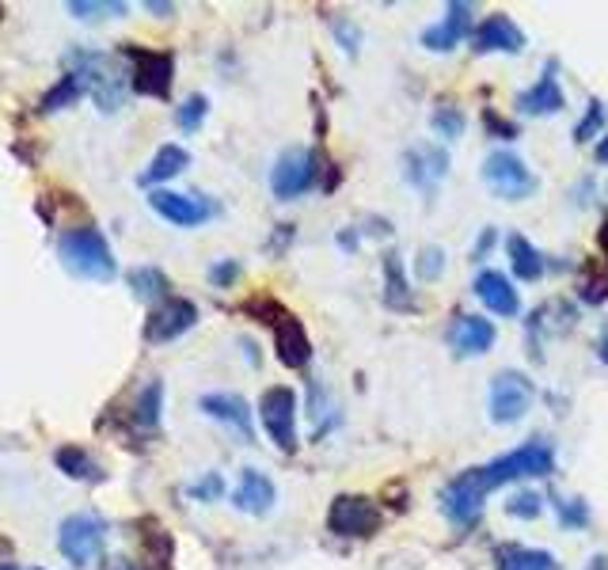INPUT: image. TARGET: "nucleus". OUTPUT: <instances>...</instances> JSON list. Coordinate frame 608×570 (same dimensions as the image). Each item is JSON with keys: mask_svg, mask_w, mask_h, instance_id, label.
Here are the masks:
<instances>
[{"mask_svg": "<svg viewBox=\"0 0 608 570\" xmlns=\"http://www.w3.org/2000/svg\"><path fill=\"white\" fill-rule=\"evenodd\" d=\"M551 468H556V449L543 438H532L524 445L510 449V453H502L499 461H487L453 475V480L441 487L438 505L453 529H472L483 518L487 494L518 480H543V475H551Z\"/></svg>", "mask_w": 608, "mask_h": 570, "instance_id": "f257e3e1", "label": "nucleus"}, {"mask_svg": "<svg viewBox=\"0 0 608 570\" xmlns=\"http://www.w3.org/2000/svg\"><path fill=\"white\" fill-rule=\"evenodd\" d=\"M58 259L72 274V278L85 282H115L118 278V263L110 252L107 236L96 225H77L66 228L58 236Z\"/></svg>", "mask_w": 608, "mask_h": 570, "instance_id": "f03ea898", "label": "nucleus"}, {"mask_svg": "<svg viewBox=\"0 0 608 570\" xmlns=\"http://www.w3.org/2000/svg\"><path fill=\"white\" fill-rule=\"evenodd\" d=\"M483 183L487 190H491L494 198L502 202H524L537 195V176H532V168L521 160L518 153L510 149H494L491 156L483 160Z\"/></svg>", "mask_w": 608, "mask_h": 570, "instance_id": "7ed1b4c3", "label": "nucleus"}, {"mask_svg": "<svg viewBox=\"0 0 608 570\" xmlns=\"http://www.w3.org/2000/svg\"><path fill=\"white\" fill-rule=\"evenodd\" d=\"M532 403H537V384L521 370H502L491 381V392H487V411H491V422H499V426L521 422L532 411Z\"/></svg>", "mask_w": 608, "mask_h": 570, "instance_id": "20e7f679", "label": "nucleus"}, {"mask_svg": "<svg viewBox=\"0 0 608 570\" xmlns=\"http://www.w3.org/2000/svg\"><path fill=\"white\" fill-rule=\"evenodd\" d=\"M58 548L72 567H91L107 548V521L99 513H72L58 529Z\"/></svg>", "mask_w": 608, "mask_h": 570, "instance_id": "39448f33", "label": "nucleus"}, {"mask_svg": "<svg viewBox=\"0 0 608 570\" xmlns=\"http://www.w3.org/2000/svg\"><path fill=\"white\" fill-rule=\"evenodd\" d=\"M320 153H308V149H285L271 168V190L274 198L282 202H293L301 195H308L312 187H324L320 183Z\"/></svg>", "mask_w": 608, "mask_h": 570, "instance_id": "423d86ee", "label": "nucleus"}, {"mask_svg": "<svg viewBox=\"0 0 608 570\" xmlns=\"http://www.w3.org/2000/svg\"><path fill=\"white\" fill-rule=\"evenodd\" d=\"M259 419L263 430L282 453H297V392L285 389V384H274V389L263 392L259 400Z\"/></svg>", "mask_w": 608, "mask_h": 570, "instance_id": "0eeeda50", "label": "nucleus"}, {"mask_svg": "<svg viewBox=\"0 0 608 570\" xmlns=\"http://www.w3.org/2000/svg\"><path fill=\"white\" fill-rule=\"evenodd\" d=\"M327 529L343 540H365L381 529V505L370 494H339L327 510Z\"/></svg>", "mask_w": 608, "mask_h": 570, "instance_id": "6e6552de", "label": "nucleus"}, {"mask_svg": "<svg viewBox=\"0 0 608 570\" xmlns=\"http://www.w3.org/2000/svg\"><path fill=\"white\" fill-rule=\"evenodd\" d=\"M122 58L130 61V85L141 96H156V99H168L171 80H175V61L171 53L160 50H145V46H126Z\"/></svg>", "mask_w": 608, "mask_h": 570, "instance_id": "1a4fd4ad", "label": "nucleus"}, {"mask_svg": "<svg viewBox=\"0 0 608 570\" xmlns=\"http://www.w3.org/2000/svg\"><path fill=\"white\" fill-rule=\"evenodd\" d=\"M149 206L175 228H198L217 217V202L206 195H179V190H153Z\"/></svg>", "mask_w": 608, "mask_h": 570, "instance_id": "9d476101", "label": "nucleus"}, {"mask_svg": "<svg viewBox=\"0 0 608 570\" xmlns=\"http://www.w3.org/2000/svg\"><path fill=\"white\" fill-rule=\"evenodd\" d=\"M77 61L85 69H77V77L85 80V91H91V99L99 104V110H118L126 99V80L118 69H110V61L104 53H77Z\"/></svg>", "mask_w": 608, "mask_h": 570, "instance_id": "9b49d317", "label": "nucleus"}, {"mask_svg": "<svg viewBox=\"0 0 608 570\" xmlns=\"http://www.w3.org/2000/svg\"><path fill=\"white\" fill-rule=\"evenodd\" d=\"M198 324V308L187 297H168L164 305H156L145 320V343H171V338L187 335Z\"/></svg>", "mask_w": 608, "mask_h": 570, "instance_id": "f8f14e48", "label": "nucleus"}, {"mask_svg": "<svg viewBox=\"0 0 608 570\" xmlns=\"http://www.w3.org/2000/svg\"><path fill=\"white\" fill-rule=\"evenodd\" d=\"M563 107H567V91L559 85V61H548L537 77V85L524 88L518 96V110L524 118H548V115H559Z\"/></svg>", "mask_w": 608, "mask_h": 570, "instance_id": "ddd939ff", "label": "nucleus"}, {"mask_svg": "<svg viewBox=\"0 0 608 570\" xmlns=\"http://www.w3.org/2000/svg\"><path fill=\"white\" fill-rule=\"evenodd\" d=\"M494 338H499V331L487 316H472V312H464V316H457L453 324L445 331V343L449 351L457 357H479L487 354L494 346Z\"/></svg>", "mask_w": 608, "mask_h": 570, "instance_id": "4468645a", "label": "nucleus"}, {"mask_svg": "<svg viewBox=\"0 0 608 570\" xmlns=\"http://www.w3.org/2000/svg\"><path fill=\"white\" fill-rule=\"evenodd\" d=\"M472 12H475V8L468 4V0H453V4L445 8V20L426 27V31L419 35V42L426 46V50H434V53L457 50V46L464 42V35L472 31Z\"/></svg>", "mask_w": 608, "mask_h": 570, "instance_id": "2eb2a0df", "label": "nucleus"}, {"mask_svg": "<svg viewBox=\"0 0 608 570\" xmlns=\"http://www.w3.org/2000/svg\"><path fill=\"white\" fill-rule=\"evenodd\" d=\"M403 176L411 187H419L422 195H434L438 183L449 176V153L441 145H419L403 156Z\"/></svg>", "mask_w": 608, "mask_h": 570, "instance_id": "dca6fc26", "label": "nucleus"}, {"mask_svg": "<svg viewBox=\"0 0 608 570\" xmlns=\"http://www.w3.org/2000/svg\"><path fill=\"white\" fill-rule=\"evenodd\" d=\"M472 50L475 53H521L524 50V31L513 23V16L494 12L472 31Z\"/></svg>", "mask_w": 608, "mask_h": 570, "instance_id": "f3484780", "label": "nucleus"}, {"mask_svg": "<svg viewBox=\"0 0 608 570\" xmlns=\"http://www.w3.org/2000/svg\"><path fill=\"white\" fill-rule=\"evenodd\" d=\"M475 297H479V305H483L487 312H494V316H502V320H510V316H518L521 312V297H518V289H513V282L506 278L502 271H479L475 274Z\"/></svg>", "mask_w": 608, "mask_h": 570, "instance_id": "a211bd4d", "label": "nucleus"}, {"mask_svg": "<svg viewBox=\"0 0 608 570\" xmlns=\"http://www.w3.org/2000/svg\"><path fill=\"white\" fill-rule=\"evenodd\" d=\"M233 502H236L239 513L263 518V513H271L274 502H278V487H274L271 475L259 472V468H244V472H239L236 491H233Z\"/></svg>", "mask_w": 608, "mask_h": 570, "instance_id": "6ab92c4d", "label": "nucleus"}, {"mask_svg": "<svg viewBox=\"0 0 608 570\" xmlns=\"http://www.w3.org/2000/svg\"><path fill=\"white\" fill-rule=\"evenodd\" d=\"M198 407L206 411L209 419H217V422H225V426H233L244 441H255L252 407H247L244 395H236V392H206L198 400Z\"/></svg>", "mask_w": 608, "mask_h": 570, "instance_id": "aec40b11", "label": "nucleus"}, {"mask_svg": "<svg viewBox=\"0 0 608 570\" xmlns=\"http://www.w3.org/2000/svg\"><path fill=\"white\" fill-rule=\"evenodd\" d=\"M274 346H278V362L285 370H304L312 362V343H308V331L297 316H285L274 324Z\"/></svg>", "mask_w": 608, "mask_h": 570, "instance_id": "412c9836", "label": "nucleus"}, {"mask_svg": "<svg viewBox=\"0 0 608 570\" xmlns=\"http://www.w3.org/2000/svg\"><path fill=\"white\" fill-rule=\"evenodd\" d=\"M494 570H559V559L543 548L502 544L494 551Z\"/></svg>", "mask_w": 608, "mask_h": 570, "instance_id": "4be33fe9", "label": "nucleus"}, {"mask_svg": "<svg viewBox=\"0 0 608 570\" xmlns=\"http://www.w3.org/2000/svg\"><path fill=\"white\" fill-rule=\"evenodd\" d=\"M384 301H389V308L395 312H414V293L408 285V274H403V259L400 252H384Z\"/></svg>", "mask_w": 608, "mask_h": 570, "instance_id": "5701e85b", "label": "nucleus"}, {"mask_svg": "<svg viewBox=\"0 0 608 570\" xmlns=\"http://www.w3.org/2000/svg\"><path fill=\"white\" fill-rule=\"evenodd\" d=\"M190 164V153L183 149V145H160V153L153 156L149 160V168L137 176V183L141 187H156V183H168V179H175L179 176L183 168Z\"/></svg>", "mask_w": 608, "mask_h": 570, "instance_id": "b1692460", "label": "nucleus"}, {"mask_svg": "<svg viewBox=\"0 0 608 570\" xmlns=\"http://www.w3.org/2000/svg\"><path fill=\"white\" fill-rule=\"evenodd\" d=\"M506 252H510V266L521 282H540L543 271H548V263H543V255L537 252V244H532L529 236L513 233L510 240H506Z\"/></svg>", "mask_w": 608, "mask_h": 570, "instance_id": "393cba45", "label": "nucleus"}, {"mask_svg": "<svg viewBox=\"0 0 608 570\" xmlns=\"http://www.w3.org/2000/svg\"><path fill=\"white\" fill-rule=\"evenodd\" d=\"M130 289L137 293L141 301H153V305H164V301L171 297V285L164 278V271H156V266H137L130 271Z\"/></svg>", "mask_w": 608, "mask_h": 570, "instance_id": "a878e982", "label": "nucleus"}, {"mask_svg": "<svg viewBox=\"0 0 608 570\" xmlns=\"http://www.w3.org/2000/svg\"><path fill=\"white\" fill-rule=\"evenodd\" d=\"M53 461H58V468L69 480H99V464L91 461V453H85L80 445H61L58 453H53Z\"/></svg>", "mask_w": 608, "mask_h": 570, "instance_id": "bb28decb", "label": "nucleus"}, {"mask_svg": "<svg viewBox=\"0 0 608 570\" xmlns=\"http://www.w3.org/2000/svg\"><path fill=\"white\" fill-rule=\"evenodd\" d=\"M160 407H164V384L160 381L145 384L141 395H137V403H134V422L141 430H156L160 426Z\"/></svg>", "mask_w": 608, "mask_h": 570, "instance_id": "cd10ccee", "label": "nucleus"}, {"mask_svg": "<svg viewBox=\"0 0 608 570\" xmlns=\"http://www.w3.org/2000/svg\"><path fill=\"white\" fill-rule=\"evenodd\" d=\"M430 126H434L438 137H445V141H457V137L464 134L468 118H464V110H460L457 104H441V107H434V115H430Z\"/></svg>", "mask_w": 608, "mask_h": 570, "instance_id": "c85d7f7f", "label": "nucleus"}, {"mask_svg": "<svg viewBox=\"0 0 608 570\" xmlns=\"http://www.w3.org/2000/svg\"><path fill=\"white\" fill-rule=\"evenodd\" d=\"M206 115H209V99L202 96V91H195V96H187L183 99V107L175 110V126H179L183 134H195V130H202Z\"/></svg>", "mask_w": 608, "mask_h": 570, "instance_id": "c756f323", "label": "nucleus"}, {"mask_svg": "<svg viewBox=\"0 0 608 570\" xmlns=\"http://www.w3.org/2000/svg\"><path fill=\"white\" fill-rule=\"evenodd\" d=\"M605 122H608V107L601 104V99H589L586 115L578 118V126H575V141L586 145V141H594V137H601Z\"/></svg>", "mask_w": 608, "mask_h": 570, "instance_id": "7c9ffc66", "label": "nucleus"}, {"mask_svg": "<svg viewBox=\"0 0 608 570\" xmlns=\"http://www.w3.org/2000/svg\"><path fill=\"white\" fill-rule=\"evenodd\" d=\"M308 419L316 422V426H312V434H327L331 426H339V415H335V403L327 400L324 395V389H312V395H308Z\"/></svg>", "mask_w": 608, "mask_h": 570, "instance_id": "2f4dec72", "label": "nucleus"}, {"mask_svg": "<svg viewBox=\"0 0 608 570\" xmlns=\"http://www.w3.org/2000/svg\"><path fill=\"white\" fill-rule=\"evenodd\" d=\"M80 96H85V80H80L77 72H69V77H61V85L42 99V110H61V107L77 104Z\"/></svg>", "mask_w": 608, "mask_h": 570, "instance_id": "473e14b6", "label": "nucleus"}, {"mask_svg": "<svg viewBox=\"0 0 608 570\" xmlns=\"http://www.w3.org/2000/svg\"><path fill=\"white\" fill-rule=\"evenodd\" d=\"M556 518L567 532L589 525V505L586 499H556Z\"/></svg>", "mask_w": 608, "mask_h": 570, "instance_id": "72a5a7b5", "label": "nucleus"}, {"mask_svg": "<svg viewBox=\"0 0 608 570\" xmlns=\"http://www.w3.org/2000/svg\"><path fill=\"white\" fill-rule=\"evenodd\" d=\"M578 297H582L586 305H605V301H608V271L586 266V278H582V289H578Z\"/></svg>", "mask_w": 608, "mask_h": 570, "instance_id": "f704fd0d", "label": "nucleus"}, {"mask_svg": "<svg viewBox=\"0 0 608 570\" xmlns=\"http://www.w3.org/2000/svg\"><path fill=\"white\" fill-rule=\"evenodd\" d=\"M69 12L77 16V20H107V16H126V4H118V0H110V4H91V0H72Z\"/></svg>", "mask_w": 608, "mask_h": 570, "instance_id": "c9c22d12", "label": "nucleus"}, {"mask_svg": "<svg viewBox=\"0 0 608 570\" xmlns=\"http://www.w3.org/2000/svg\"><path fill=\"white\" fill-rule=\"evenodd\" d=\"M540 510H543V499L537 491H518L510 502H506V513H510V518H524V521H537Z\"/></svg>", "mask_w": 608, "mask_h": 570, "instance_id": "e433bc0d", "label": "nucleus"}, {"mask_svg": "<svg viewBox=\"0 0 608 570\" xmlns=\"http://www.w3.org/2000/svg\"><path fill=\"white\" fill-rule=\"evenodd\" d=\"M187 494H190V499H198V502H217L220 494H225V480H220V472H206L198 483L187 487Z\"/></svg>", "mask_w": 608, "mask_h": 570, "instance_id": "4c0bfd02", "label": "nucleus"}, {"mask_svg": "<svg viewBox=\"0 0 608 570\" xmlns=\"http://www.w3.org/2000/svg\"><path fill=\"white\" fill-rule=\"evenodd\" d=\"M445 274V252L441 247H422L419 252V278L422 282H434Z\"/></svg>", "mask_w": 608, "mask_h": 570, "instance_id": "58836bf2", "label": "nucleus"}, {"mask_svg": "<svg viewBox=\"0 0 608 570\" xmlns=\"http://www.w3.org/2000/svg\"><path fill=\"white\" fill-rule=\"evenodd\" d=\"M236 278H239V263L236 259H220V263L209 266V282L220 285V289H228Z\"/></svg>", "mask_w": 608, "mask_h": 570, "instance_id": "ea45409f", "label": "nucleus"}, {"mask_svg": "<svg viewBox=\"0 0 608 570\" xmlns=\"http://www.w3.org/2000/svg\"><path fill=\"white\" fill-rule=\"evenodd\" d=\"M483 122H487V130L499 134V137H506V141H513V137H518V126L506 122V118H502V115H494V110H487Z\"/></svg>", "mask_w": 608, "mask_h": 570, "instance_id": "a19ab883", "label": "nucleus"}, {"mask_svg": "<svg viewBox=\"0 0 608 570\" xmlns=\"http://www.w3.org/2000/svg\"><path fill=\"white\" fill-rule=\"evenodd\" d=\"M494 244H499V228H483V233H479V240H475V247H472V259L483 263L487 255H491Z\"/></svg>", "mask_w": 608, "mask_h": 570, "instance_id": "79ce46f5", "label": "nucleus"}, {"mask_svg": "<svg viewBox=\"0 0 608 570\" xmlns=\"http://www.w3.org/2000/svg\"><path fill=\"white\" fill-rule=\"evenodd\" d=\"M335 35H339V42H346V53H357V46H362V35H357V27L343 20V23H335Z\"/></svg>", "mask_w": 608, "mask_h": 570, "instance_id": "37998d69", "label": "nucleus"}, {"mask_svg": "<svg viewBox=\"0 0 608 570\" xmlns=\"http://www.w3.org/2000/svg\"><path fill=\"white\" fill-rule=\"evenodd\" d=\"M597 357L608 365V320H605V327H601V335H597Z\"/></svg>", "mask_w": 608, "mask_h": 570, "instance_id": "c03bdc74", "label": "nucleus"}, {"mask_svg": "<svg viewBox=\"0 0 608 570\" xmlns=\"http://www.w3.org/2000/svg\"><path fill=\"white\" fill-rule=\"evenodd\" d=\"M597 247H601V255L608 259V220H605L601 228H597Z\"/></svg>", "mask_w": 608, "mask_h": 570, "instance_id": "a18cd8bd", "label": "nucleus"}, {"mask_svg": "<svg viewBox=\"0 0 608 570\" xmlns=\"http://www.w3.org/2000/svg\"><path fill=\"white\" fill-rule=\"evenodd\" d=\"M594 156H597V164H608V134L601 137V141H597V153Z\"/></svg>", "mask_w": 608, "mask_h": 570, "instance_id": "49530a36", "label": "nucleus"}, {"mask_svg": "<svg viewBox=\"0 0 608 570\" xmlns=\"http://www.w3.org/2000/svg\"><path fill=\"white\" fill-rule=\"evenodd\" d=\"M0 556H12V540L8 537H0Z\"/></svg>", "mask_w": 608, "mask_h": 570, "instance_id": "de8ad7c7", "label": "nucleus"}, {"mask_svg": "<svg viewBox=\"0 0 608 570\" xmlns=\"http://www.w3.org/2000/svg\"><path fill=\"white\" fill-rule=\"evenodd\" d=\"M0 570H16V567H12V563H4V567H0Z\"/></svg>", "mask_w": 608, "mask_h": 570, "instance_id": "09e8293b", "label": "nucleus"}]
</instances>
